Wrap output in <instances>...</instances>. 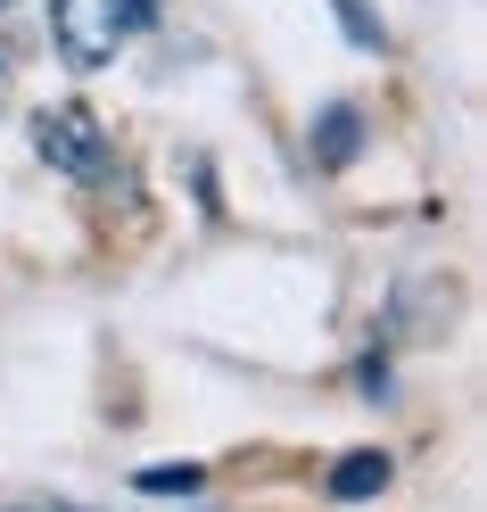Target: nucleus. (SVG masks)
Segmentation results:
<instances>
[{
    "mask_svg": "<svg viewBox=\"0 0 487 512\" xmlns=\"http://www.w3.org/2000/svg\"><path fill=\"white\" fill-rule=\"evenodd\" d=\"M124 0H50V42H58V58L67 67H108V58L124 50Z\"/></svg>",
    "mask_w": 487,
    "mask_h": 512,
    "instance_id": "obj_1",
    "label": "nucleus"
},
{
    "mask_svg": "<svg viewBox=\"0 0 487 512\" xmlns=\"http://www.w3.org/2000/svg\"><path fill=\"white\" fill-rule=\"evenodd\" d=\"M34 157L58 166V174H75V182H100L108 174V133H100L91 108H42L34 116Z\"/></svg>",
    "mask_w": 487,
    "mask_h": 512,
    "instance_id": "obj_2",
    "label": "nucleus"
},
{
    "mask_svg": "<svg viewBox=\"0 0 487 512\" xmlns=\"http://www.w3.org/2000/svg\"><path fill=\"white\" fill-rule=\"evenodd\" d=\"M306 149H314V166H355V149H364V108H347V100L322 108Z\"/></svg>",
    "mask_w": 487,
    "mask_h": 512,
    "instance_id": "obj_3",
    "label": "nucleus"
},
{
    "mask_svg": "<svg viewBox=\"0 0 487 512\" xmlns=\"http://www.w3.org/2000/svg\"><path fill=\"white\" fill-rule=\"evenodd\" d=\"M388 488V455H347L339 471H331V496L339 504H355V496H380Z\"/></svg>",
    "mask_w": 487,
    "mask_h": 512,
    "instance_id": "obj_4",
    "label": "nucleus"
},
{
    "mask_svg": "<svg viewBox=\"0 0 487 512\" xmlns=\"http://www.w3.org/2000/svg\"><path fill=\"white\" fill-rule=\"evenodd\" d=\"M141 488H149V496H190V488H199V471H190V463L174 471V463H166V471H141Z\"/></svg>",
    "mask_w": 487,
    "mask_h": 512,
    "instance_id": "obj_5",
    "label": "nucleus"
},
{
    "mask_svg": "<svg viewBox=\"0 0 487 512\" xmlns=\"http://www.w3.org/2000/svg\"><path fill=\"white\" fill-rule=\"evenodd\" d=\"M339 17H347V34L364 50H380V17H364V0H339Z\"/></svg>",
    "mask_w": 487,
    "mask_h": 512,
    "instance_id": "obj_6",
    "label": "nucleus"
},
{
    "mask_svg": "<svg viewBox=\"0 0 487 512\" xmlns=\"http://www.w3.org/2000/svg\"><path fill=\"white\" fill-rule=\"evenodd\" d=\"M157 9H166V0H124V25H149Z\"/></svg>",
    "mask_w": 487,
    "mask_h": 512,
    "instance_id": "obj_7",
    "label": "nucleus"
},
{
    "mask_svg": "<svg viewBox=\"0 0 487 512\" xmlns=\"http://www.w3.org/2000/svg\"><path fill=\"white\" fill-rule=\"evenodd\" d=\"M9 91H17V67H9V50H0V108H9Z\"/></svg>",
    "mask_w": 487,
    "mask_h": 512,
    "instance_id": "obj_8",
    "label": "nucleus"
},
{
    "mask_svg": "<svg viewBox=\"0 0 487 512\" xmlns=\"http://www.w3.org/2000/svg\"><path fill=\"white\" fill-rule=\"evenodd\" d=\"M0 9H9V0H0Z\"/></svg>",
    "mask_w": 487,
    "mask_h": 512,
    "instance_id": "obj_9",
    "label": "nucleus"
}]
</instances>
